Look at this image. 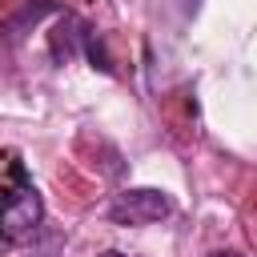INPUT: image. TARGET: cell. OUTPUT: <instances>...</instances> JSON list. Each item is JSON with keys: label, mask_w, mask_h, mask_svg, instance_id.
<instances>
[{"label": "cell", "mask_w": 257, "mask_h": 257, "mask_svg": "<svg viewBox=\"0 0 257 257\" xmlns=\"http://www.w3.org/2000/svg\"><path fill=\"white\" fill-rule=\"evenodd\" d=\"M12 177H16V189H8L0 197V237L4 241H28V237H36V229L44 221V201L20 165H12Z\"/></svg>", "instance_id": "1"}, {"label": "cell", "mask_w": 257, "mask_h": 257, "mask_svg": "<svg viewBox=\"0 0 257 257\" xmlns=\"http://www.w3.org/2000/svg\"><path fill=\"white\" fill-rule=\"evenodd\" d=\"M169 213H173V201L161 189H124L108 205L112 225H153V221H165Z\"/></svg>", "instance_id": "2"}, {"label": "cell", "mask_w": 257, "mask_h": 257, "mask_svg": "<svg viewBox=\"0 0 257 257\" xmlns=\"http://www.w3.org/2000/svg\"><path fill=\"white\" fill-rule=\"evenodd\" d=\"M48 12H60L56 8V0H32V4H24L12 20H8V32H24L28 24H36L40 16H48Z\"/></svg>", "instance_id": "3"}, {"label": "cell", "mask_w": 257, "mask_h": 257, "mask_svg": "<svg viewBox=\"0 0 257 257\" xmlns=\"http://www.w3.org/2000/svg\"><path fill=\"white\" fill-rule=\"evenodd\" d=\"M84 52H88V60H92V68H100L104 76H112V60L104 56V48H100V40H96V32H88V28H84Z\"/></svg>", "instance_id": "4"}, {"label": "cell", "mask_w": 257, "mask_h": 257, "mask_svg": "<svg viewBox=\"0 0 257 257\" xmlns=\"http://www.w3.org/2000/svg\"><path fill=\"white\" fill-rule=\"evenodd\" d=\"M209 257H241L237 249H217V253H209Z\"/></svg>", "instance_id": "5"}, {"label": "cell", "mask_w": 257, "mask_h": 257, "mask_svg": "<svg viewBox=\"0 0 257 257\" xmlns=\"http://www.w3.org/2000/svg\"><path fill=\"white\" fill-rule=\"evenodd\" d=\"M100 257H128V253H120V249H108V253H100Z\"/></svg>", "instance_id": "6"}]
</instances>
